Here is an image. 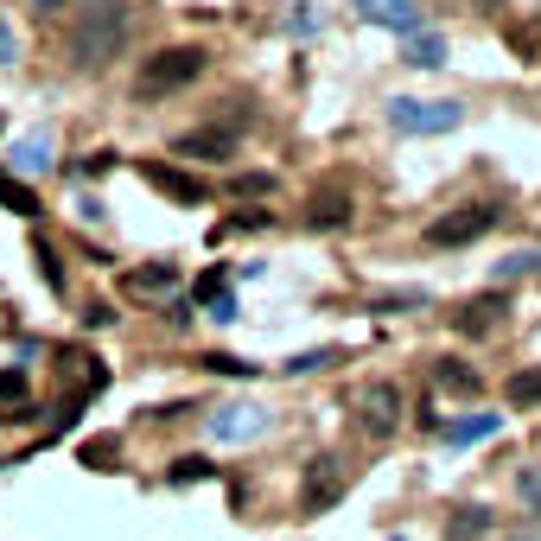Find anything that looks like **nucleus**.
Masks as SVG:
<instances>
[{
    "label": "nucleus",
    "mask_w": 541,
    "mask_h": 541,
    "mask_svg": "<svg viewBox=\"0 0 541 541\" xmlns=\"http://www.w3.org/2000/svg\"><path fill=\"white\" fill-rule=\"evenodd\" d=\"M121 39H128V7L121 0H90L71 20V58L77 71H102L109 58H121Z\"/></svg>",
    "instance_id": "f257e3e1"
},
{
    "label": "nucleus",
    "mask_w": 541,
    "mask_h": 541,
    "mask_svg": "<svg viewBox=\"0 0 541 541\" xmlns=\"http://www.w3.org/2000/svg\"><path fill=\"white\" fill-rule=\"evenodd\" d=\"M191 77H204V51L198 45H166V51H153V58L134 71V96L141 102H160L172 90H185Z\"/></svg>",
    "instance_id": "f03ea898"
},
{
    "label": "nucleus",
    "mask_w": 541,
    "mask_h": 541,
    "mask_svg": "<svg viewBox=\"0 0 541 541\" xmlns=\"http://www.w3.org/2000/svg\"><path fill=\"white\" fill-rule=\"evenodd\" d=\"M389 121L401 134H452L465 121L459 102H421V96H395L389 102Z\"/></svg>",
    "instance_id": "7ed1b4c3"
},
{
    "label": "nucleus",
    "mask_w": 541,
    "mask_h": 541,
    "mask_svg": "<svg viewBox=\"0 0 541 541\" xmlns=\"http://www.w3.org/2000/svg\"><path fill=\"white\" fill-rule=\"evenodd\" d=\"M261 433H268V408H261V401H223L211 414V440L217 446H249Z\"/></svg>",
    "instance_id": "20e7f679"
},
{
    "label": "nucleus",
    "mask_w": 541,
    "mask_h": 541,
    "mask_svg": "<svg viewBox=\"0 0 541 541\" xmlns=\"http://www.w3.org/2000/svg\"><path fill=\"white\" fill-rule=\"evenodd\" d=\"M491 223H497L491 204H459V211H446L440 223H427V242L433 249H459V242H478Z\"/></svg>",
    "instance_id": "39448f33"
},
{
    "label": "nucleus",
    "mask_w": 541,
    "mask_h": 541,
    "mask_svg": "<svg viewBox=\"0 0 541 541\" xmlns=\"http://www.w3.org/2000/svg\"><path fill=\"white\" fill-rule=\"evenodd\" d=\"M357 421H363V433L389 440V433L401 427V389L395 382H370V389L357 395Z\"/></svg>",
    "instance_id": "423d86ee"
},
{
    "label": "nucleus",
    "mask_w": 541,
    "mask_h": 541,
    "mask_svg": "<svg viewBox=\"0 0 541 541\" xmlns=\"http://www.w3.org/2000/svg\"><path fill=\"white\" fill-rule=\"evenodd\" d=\"M51 147H58V134L51 128H26V134H13V147H7V166H13V179H39V172L51 166Z\"/></svg>",
    "instance_id": "0eeeda50"
},
{
    "label": "nucleus",
    "mask_w": 541,
    "mask_h": 541,
    "mask_svg": "<svg viewBox=\"0 0 541 541\" xmlns=\"http://www.w3.org/2000/svg\"><path fill=\"white\" fill-rule=\"evenodd\" d=\"M370 26H389V32H421V0H351Z\"/></svg>",
    "instance_id": "6e6552de"
},
{
    "label": "nucleus",
    "mask_w": 541,
    "mask_h": 541,
    "mask_svg": "<svg viewBox=\"0 0 541 541\" xmlns=\"http://www.w3.org/2000/svg\"><path fill=\"white\" fill-rule=\"evenodd\" d=\"M172 287H179V268H172V261H147V268L121 274V293H134V300H153V293H172Z\"/></svg>",
    "instance_id": "1a4fd4ad"
},
{
    "label": "nucleus",
    "mask_w": 541,
    "mask_h": 541,
    "mask_svg": "<svg viewBox=\"0 0 541 541\" xmlns=\"http://www.w3.org/2000/svg\"><path fill=\"white\" fill-rule=\"evenodd\" d=\"M172 153H179V160H230V153H236V134L204 128V134H185V141L172 147Z\"/></svg>",
    "instance_id": "9d476101"
},
{
    "label": "nucleus",
    "mask_w": 541,
    "mask_h": 541,
    "mask_svg": "<svg viewBox=\"0 0 541 541\" xmlns=\"http://www.w3.org/2000/svg\"><path fill=\"white\" fill-rule=\"evenodd\" d=\"M147 179L160 185V191H172V198H185V204H204V198H211V191L191 179V172H172V166H147Z\"/></svg>",
    "instance_id": "9b49d317"
},
{
    "label": "nucleus",
    "mask_w": 541,
    "mask_h": 541,
    "mask_svg": "<svg viewBox=\"0 0 541 541\" xmlns=\"http://www.w3.org/2000/svg\"><path fill=\"white\" fill-rule=\"evenodd\" d=\"M401 58H408L414 71H440V64H446V39H440V32H414Z\"/></svg>",
    "instance_id": "f8f14e48"
},
{
    "label": "nucleus",
    "mask_w": 541,
    "mask_h": 541,
    "mask_svg": "<svg viewBox=\"0 0 541 541\" xmlns=\"http://www.w3.org/2000/svg\"><path fill=\"white\" fill-rule=\"evenodd\" d=\"M497 427H503V414H471V421L446 427V440H452V446H471V440H491Z\"/></svg>",
    "instance_id": "ddd939ff"
},
{
    "label": "nucleus",
    "mask_w": 541,
    "mask_h": 541,
    "mask_svg": "<svg viewBox=\"0 0 541 541\" xmlns=\"http://www.w3.org/2000/svg\"><path fill=\"white\" fill-rule=\"evenodd\" d=\"M516 497H522V510H529V516H541V452L516 471Z\"/></svg>",
    "instance_id": "4468645a"
},
{
    "label": "nucleus",
    "mask_w": 541,
    "mask_h": 541,
    "mask_svg": "<svg viewBox=\"0 0 541 541\" xmlns=\"http://www.w3.org/2000/svg\"><path fill=\"white\" fill-rule=\"evenodd\" d=\"M452 541H471V535H491V510H471V503H465V510L459 516H452V529H446Z\"/></svg>",
    "instance_id": "2eb2a0df"
},
{
    "label": "nucleus",
    "mask_w": 541,
    "mask_h": 541,
    "mask_svg": "<svg viewBox=\"0 0 541 541\" xmlns=\"http://www.w3.org/2000/svg\"><path fill=\"white\" fill-rule=\"evenodd\" d=\"M0 204H7V211H20V217H39V198H32L20 179H7V172H0Z\"/></svg>",
    "instance_id": "dca6fc26"
},
{
    "label": "nucleus",
    "mask_w": 541,
    "mask_h": 541,
    "mask_svg": "<svg viewBox=\"0 0 541 541\" xmlns=\"http://www.w3.org/2000/svg\"><path fill=\"white\" fill-rule=\"evenodd\" d=\"M440 389H478V370H465V363H440Z\"/></svg>",
    "instance_id": "f3484780"
},
{
    "label": "nucleus",
    "mask_w": 541,
    "mask_h": 541,
    "mask_svg": "<svg viewBox=\"0 0 541 541\" xmlns=\"http://www.w3.org/2000/svg\"><path fill=\"white\" fill-rule=\"evenodd\" d=\"M198 478H211V465H204V459H179V465H172V484H198Z\"/></svg>",
    "instance_id": "a211bd4d"
},
{
    "label": "nucleus",
    "mask_w": 541,
    "mask_h": 541,
    "mask_svg": "<svg viewBox=\"0 0 541 541\" xmlns=\"http://www.w3.org/2000/svg\"><path fill=\"white\" fill-rule=\"evenodd\" d=\"M510 401H541V370L535 376H516L510 382Z\"/></svg>",
    "instance_id": "6ab92c4d"
},
{
    "label": "nucleus",
    "mask_w": 541,
    "mask_h": 541,
    "mask_svg": "<svg viewBox=\"0 0 541 541\" xmlns=\"http://www.w3.org/2000/svg\"><path fill=\"white\" fill-rule=\"evenodd\" d=\"M211 319H223V325L236 319V293H230V287H217V293H211Z\"/></svg>",
    "instance_id": "aec40b11"
},
{
    "label": "nucleus",
    "mask_w": 541,
    "mask_h": 541,
    "mask_svg": "<svg viewBox=\"0 0 541 541\" xmlns=\"http://www.w3.org/2000/svg\"><path fill=\"white\" fill-rule=\"evenodd\" d=\"M312 223H344V198H319L312 204Z\"/></svg>",
    "instance_id": "412c9836"
},
{
    "label": "nucleus",
    "mask_w": 541,
    "mask_h": 541,
    "mask_svg": "<svg viewBox=\"0 0 541 541\" xmlns=\"http://www.w3.org/2000/svg\"><path fill=\"white\" fill-rule=\"evenodd\" d=\"M522 268H541V255H535V249H529V255H503L497 274H522Z\"/></svg>",
    "instance_id": "4be33fe9"
},
{
    "label": "nucleus",
    "mask_w": 541,
    "mask_h": 541,
    "mask_svg": "<svg viewBox=\"0 0 541 541\" xmlns=\"http://www.w3.org/2000/svg\"><path fill=\"white\" fill-rule=\"evenodd\" d=\"M7 395H26V376L20 370H0V401H7Z\"/></svg>",
    "instance_id": "5701e85b"
},
{
    "label": "nucleus",
    "mask_w": 541,
    "mask_h": 541,
    "mask_svg": "<svg viewBox=\"0 0 541 541\" xmlns=\"http://www.w3.org/2000/svg\"><path fill=\"white\" fill-rule=\"evenodd\" d=\"M319 363H331V351H306V357H293V363H287V370H293V376H300V370H319Z\"/></svg>",
    "instance_id": "b1692460"
},
{
    "label": "nucleus",
    "mask_w": 541,
    "mask_h": 541,
    "mask_svg": "<svg viewBox=\"0 0 541 541\" xmlns=\"http://www.w3.org/2000/svg\"><path fill=\"white\" fill-rule=\"evenodd\" d=\"M13 58H20V45H13V26L0 20V64H13Z\"/></svg>",
    "instance_id": "393cba45"
},
{
    "label": "nucleus",
    "mask_w": 541,
    "mask_h": 541,
    "mask_svg": "<svg viewBox=\"0 0 541 541\" xmlns=\"http://www.w3.org/2000/svg\"><path fill=\"white\" fill-rule=\"evenodd\" d=\"M64 7H71V0H32V13H45V20H51V13H64Z\"/></svg>",
    "instance_id": "a878e982"
},
{
    "label": "nucleus",
    "mask_w": 541,
    "mask_h": 541,
    "mask_svg": "<svg viewBox=\"0 0 541 541\" xmlns=\"http://www.w3.org/2000/svg\"><path fill=\"white\" fill-rule=\"evenodd\" d=\"M529 7H541V0H529Z\"/></svg>",
    "instance_id": "bb28decb"
}]
</instances>
